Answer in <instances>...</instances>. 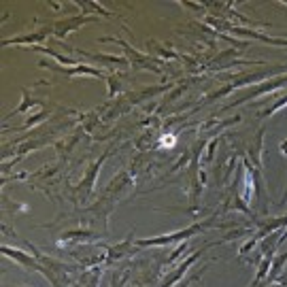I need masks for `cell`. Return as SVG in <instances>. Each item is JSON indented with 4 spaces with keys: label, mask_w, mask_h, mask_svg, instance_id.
Listing matches in <instances>:
<instances>
[{
    "label": "cell",
    "mask_w": 287,
    "mask_h": 287,
    "mask_svg": "<svg viewBox=\"0 0 287 287\" xmlns=\"http://www.w3.org/2000/svg\"><path fill=\"white\" fill-rule=\"evenodd\" d=\"M162 145H166V147H172V145H175V136H164V138H162Z\"/></svg>",
    "instance_id": "1"
}]
</instances>
